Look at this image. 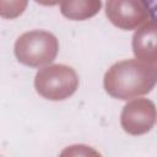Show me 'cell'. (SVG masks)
I'll return each mask as SVG.
<instances>
[{
  "instance_id": "cell-1",
  "label": "cell",
  "mask_w": 157,
  "mask_h": 157,
  "mask_svg": "<svg viewBox=\"0 0 157 157\" xmlns=\"http://www.w3.org/2000/svg\"><path fill=\"white\" fill-rule=\"evenodd\" d=\"M156 64L128 59L113 64L107 70L103 86L113 98L128 101L150 93L156 85Z\"/></svg>"
},
{
  "instance_id": "cell-2",
  "label": "cell",
  "mask_w": 157,
  "mask_h": 157,
  "mask_svg": "<svg viewBox=\"0 0 157 157\" xmlns=\"http://www.w3.org/2000/svg\"><path fill=\"white\" fill-rule=\"evenodd\" d=\"M58 38L42 29H33L21 34L13 47V53L18 63L29 66L39 67L52 63L58 54Z\"/></svg>"
},
{
  "instance_id": "cell-3",
  "label": "cell",
  "mask_w": 157,
  "mask_h": 157,
  "mask_svg": "<svg viewBox=\"0 0 157 157\" xmlns=\"http://www.w3.org/2000/svg\"><path fill=\"white\" fill-rule=\"evenodd\" d=\"M78 87L76 71L64 64H53L39 69L34 76V88L38 94L49 101H64Z\"/></svg>"
},
{
  "instance_id": "cell-4",
  "label": "cell",
  "mask_w": 157,
  "mask_h": 157,
  "mask_svg": "<svg viewBox=\"0 0 157 157\" xmlns=\"http://www.w3.org/2000/svg\"><path fill=\"white\" fill-rule=\"evenodd\" d=\"M105 15L118 28L135 29L148 20H155V13L142 0H107Z\"/></svg>"
},
{
  "instance_id": "cell-5",
  "label": "cell",
  "mask_w": 157,
  "mask_h": 157,
  "mask_svg": "<svg viewBox=\"0 0 157 157\" xmlns=\"http://www.w3.org/2000/svg\"><path fill=\"white\" fill-rule=\"evenodd\" d=\"M156 123V105L148 98H135L126 103L120 114V125L130 135L148 132Z\"/></svg>"
},
{
  "instance_id": "cell-6",
  "label": "cell",
  "mask_w": 157,
  "mask_h": 157,
  "mask_svg": "<svg viewBox=\"0 0 157 157\" xmlns=\"http://www.w3.org/2000/svg\"><path fill=\"white\" fill-rule=\"evenodd\" d=\"M156 39H157V28L155 20L147 21L142 27H140L132 36V52L139 60L153 63L157 61V50H156Z\"/></svg>"
},
{
  "instance_id": "cell-7",
  "label": "cell",
  "mask_w": 157,
  "mask_h": 157,
  "mask_svg": "<svg viewBox=\"0 0 157 157\" xmlns=\"http://www.w3.org/2000/svg\"><path fill=\"white\" fill-rule=\"evenodd\" d=\"M102 9V0H61L60 12L72 21H85L96 16Z\"/></svg>"
},
{
  "instance_id": "cell-8",
  "label": "cell",
  "mask_w": 157,
  "mask_h": 157,
  "mask_svg": "<svg viewBox=\"0 0 157 157\" xmlns=\"http://www.w3.org/2000/svg\"><path fill=\"white\" fill-rule=\"evenodd\" d=\"M28 5V0H0V17L13 20L20 17Z\"/></svg>"
},
{
  "instance_id": "cell-9",
  "label": "cell",
  "mask_w": 157,
  "mask_h": 157,
  "mask_svg": "<svg viewBox=\"0 0 157 157\" xmlns=\"http://www.w3.org/2000/svg\"><path fill=\"white\" fill-rule=\"evenodd\" d=\"M34 1L38 2L39 5H43V6H55L61 0H34Z\"/></svg>"
},
{
  "instance_id": "cell-10",
  "label": "cell",
  "mask_w": 157,
  "mask_h": 157,
  "mask_svg": "<svg viewBox=\"0 0 157 157\" xmlns=\"http://www.w3.org/2000/svg\"><path fill=\"white\" fill-rule=\"evenodd\" d=\"M145 4H146V6L155 13V0H142Z\"/></svg>"
}]
</instances>
